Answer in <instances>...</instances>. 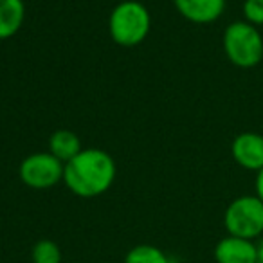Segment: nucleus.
<instances>
[{"mask_svg":"<svg viewBox=\"0 0 263 263\" xmlns=\"http://www.w3.org/2000/svg\"><path fill=\"white\" fill-rule=\"evenodd\" d=\"M116 179V162L106 152L98 148L81 150L65 162L63 182L74 195L94 198L110 190Z\"/></svg>","mask_w":263,"mask_h":263,"instance_id":"1","label":"nucleus"},{"mask_svg":"<svg viewBox=\"0 0 263 263\" xmlns=\"http://www.w3.org/2000/svg\"><path fill=\"white\" fill-rule=\"evenodd\" d=\"M152 18L148 9L137 0H126L114 8L108 20L110 36L123 47H136L148 36Z\"/></svg>","mask_w":263,"mask_h":263,"instance_id":"2","label":"nucleus"},{"mask_svg":"<svg viewBox=\"0 0 263 263\" xmlns=\"http://www.w3.org/2000/svg\"><path fill=\"white\" fill-rule=\"evenodd\" d=\"M223 52L233 65L252 69L263 60V36L256 26L245 20L233 22L223 31Z\"/></svg>","mask_w":263,"mask_h":263,"instance_id":"3","label":"nucleus"},{"mask_svg":"<svg viewBox=\"0 0 263 263\" xmlns=\"http://www.w3.org/2000/svg\"><path fill=\"white\" fill-rule=\"evenodd\" d=\"M227 234L256 241L263 236V202L256 195H241L223 213Z\"/></svg>","mask_w":263,"mask_h":263,"instance_id":"4","label":"nucleus"},{"mask_svg":"<svg viewBox=\"0 0 263 263\" xmlns=\"http://www.w3.org/2000/svg\"><path fill=\"white\" fill-rule=\"evenodd\" d=\"M63 164L52 154H33L20 164V179L33 190H49L63 180Z\"/></svg>","mask_w":263,"mask_h":263,"instance_id":"5","label":"nucleus"},{"mask_svg":"<svg viewBox=\"0 0 263 263\" xmlns=\"http://www.w3.org/2000/svg\"><path fill=\"white\" fill-rule=\"evenodd\" d=\"M231 154L238 166L258 173L263 168V136L256 132H241L231 144Z\"/></svg>","mask_w":263,"mask_h":263,"instance_id":"6","label":"nucleus"},{"mask_svg":"<svg viewBox=\"0 0 263 263\" xmlns=\"http://www.w3.org/2000/svg\"><path fill=\"white\" fill-rule=\"evenodd\" d=\"M213 256L216 263H258L256 261V241L231 236V234H227L215 245Z\"/></svg>","mask_w":263,"mask_h":263,"instance_id":"7","label":"nucleus"},{"mask_svg":"<svg viewBox=\"0 0 263 263\" xmlns=\"http://www.w3.org/2000/svg\"><path fill=\"white\" fill-rule=\"evenodd\" d=\"M175 8L193 24H211L223 15L226 0H175Z\"/></svg>","mask_w":263,"mask_h":263,"instance_id":"8","label":"nucleus"},{"mask_svg":"<svg viewBox=\"0 0 263 263\" xmlns=\"http://www.w3.org/2000/svg\"><path fill=\"white\" fill-rule=\"evenodd\" d=\"M26 18L22 0H0V40L11 38L20 31Z\"/></svg>","mask_w":263,"mask_h":263,"instance_id":"9","label":"nucleus"},{"mask_svg":"<svg viewBox=\"0 0 263 263\" xmlns=\"http://www.w3.org/2000/svg\"><path fill=\"white\" fill-rule=\"evenodd\" d=\"M80 152H81V143L74 132L58 130L49 139V154H52L56 159H60L63 164L76 157Z\"/></svg>","mask_w":263,"mask_h":263,"instance_id":"10","label":"nucleus"},{"mask_svg":"<svg viewBox=\"0 0 263 263\" xmlns=\"http://www.w3.org/2000/svg\"><path fill=\"white\" fill-rule=\"evenodd\" d=\"M124 263H172L170 256L155 245H136L126 252Z\"/></svg>","mask_w":263,"mask_h":263,"instance_id":"11","label":"nucleus"},{"mask_svg":"<svg viewBox=\"0 0 263 263\" xmlns=\"http://www.w3.org/2000/svg\"><path fill=\"white\" fill-rule=\"evenodd\" d=\"M33 263H62V251L52 240H38L31 251Z\"/></svg>","mask_w":263,"mask_h":263,"instance_id":"12","label":"nucleus"},{"mask_svg":"<svg viewBox=\"0 0 263 263\" xmlns=\"http://www.w3.org/2000/svg\"><path fill=\"white\" fill-rule=\"evenodd\" d=\"M243 18L251 26H263V0H245L243 2Z\"/></svg>","mask_w":263,"mask_h":263,"instance_id":"13","label":"nucleus"},{"mask_svg":"<svg viewBox=\"0 0 263 263\" xmlns=\"http://www.w3.org/2000/svg\"><path fill=\"white\" fill-rule=\"evenodd\" d=\"M254 184H256V193L254 195L263 202V168L256 173V182Z\"/></svg>","mask_w":263,"mask_h":263,"instance_id":"14","label":"nucleus"},{"mask_svg":"<svg viewBox=\"0 0 263 263\" xmlns=\"http://www.w3.org/2000/svg\"><path fill=\"white\" fill-rule=\"evenodd\" d=\"M256 261L263 263V236L256 240Z\"/></svg>","mask_w":263,"mask_h":263,"instance_id":"15","label":"nucleus"}]
</instances>
